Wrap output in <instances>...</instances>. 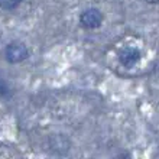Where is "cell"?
Instances as JSON below:
<instances>
[{"label": "cell", "mask_w": 159, "mask_h": 159, "mask_svg": "<svg viewBox=\"0 0 159 159\" xmlns=\"http://www.w3.org/2000/svg\"><path fill=\"white\" fill-rule=\"evenodd\" d=\"M4 57H6V61L10 64L23 62L29 57V49L23 42H12L6 46Z\"/></svg>", "instance_id": "cell-1"}, {"label": "cell", "mask_w": 159, "mask_h": 159, "mask_svg": "<svg viewBox=\"0 0 159 159\" xmlns=\"http://www.w3.org/2000/svg\"><path fill=\"white\" fill-rule=\"evenodd\" d=\"M103 23V13L96 7L85 9L81 15H80V25L83 26L84 29L93 30L98 29Z\"/></svg>", "instance_id": "cell-2"}, {"label": "cell", "mask_w": 159, "mask_h": 159, "mask_svg": "<svg viewBox=\"0 0 159 159\" xmlns=\"http://www.w3.org/2000/svg\"><path fill=\"white\" fill-rule=\"evenodd\" d=\"M140 58V51L134 46H125L123 49L119 51V62L125 68H133L136 64H139Z\"/></svg>", "instance_id": "cell-3"}, {"label": "cell", "mask_w": 159, "mask_h": 159, "mask_svg": "<svg viewBox=\"0 0 159 159\" xmlns=\"http://www.w3.org/2000/svg\"><path fill=\"white\" fill-rule=\"evenodd\" d=\"M49 143V148L51 151L57 153V155H64V153H67L70 151V139L67 136H64V134H52L48 140Z\"/></svg>", "instance_id": "cell-4"}, {"label": "cell", "mask_w": 159, "mask_h": 159, "mask_svg": "<svg viewBox=\"0 0 159 159\" xmlns=\"http://www.w3.org/2000/svg\"><path fill=\"white\" fill-rule=\"evenodd\" d=\"M20 3L22 0H0V7L4 9V10H13Z\"/></svg>", "instance_id": "cell-5"}, {"label": "cell", "mask_w": 159, "mask_h": 159, "mask_svg": "<svg viewBox=\"0 0 159 159\" xmlns=\"http://www.w3.org/2000/svg\"><path fill=\"white\" fill-rule=\"evenodd\" d=\"M6 94H9V88L4 85V83L0 81V96H6Z\"/></svg>", "instance_id": "cell-6"}, {"label": "cell", "mask_w": 159, "mask_h": 159, "mask_svg": "<svg viewBox=\"0 0 159 159\" xmlns=\"http://www.w3.org/2000/svg\"><path fill=\"white\" fill-rule=\"evenodd\" d=\"M145 2H148L149 4H156L159 2V0H145Z\"/></svg>", "instance_id": "cell-7"}]
</instances>
